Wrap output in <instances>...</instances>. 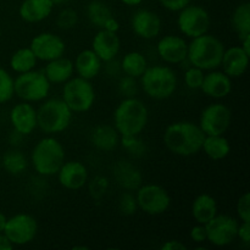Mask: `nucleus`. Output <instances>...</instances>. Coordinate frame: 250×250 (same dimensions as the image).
Listing matches in <instances>:
<instances>
[{"instance_id":"obj_1","label":"nucleus","mask_w":250,"mask_h":250,"mask_svg":"<svg viewBox=\"0 0 250 250\" xmlns=\"http://www.w3.org/2000/svg\"><path fill=\"white\" fill-rule=\"evenodd\" d=\"M205 134L199 125L190 121H176L168 125L163 134L166 149L173 155L189 158L202 151Z\"/></svg>"},{"instance_id":"obj_2","label":"nucleus","mask_w":250,"mask_h":250,"mask_svg":"<svg viewBox=\"0 0 250 250\" xmlns=\"http://www.w3.org/2000/svg\"><path fill=\"white\" fill-rule=\"evenodd\" d=\"M149 121L146 105L137 97L124 98L114 111L112 126L122 136H141Z\"/></svg>"},{"instance_id":"obj_3","label":"nucleus","mask_w":250,"mask_h":250,"mask_svg":"<svg viewBox=\"0 0 250 250\" xmlns=\"http://www.w3.org/2000/svg\"><path fill=\"white\" fill-rule=\"evenodd\" d=\"M225 49L224 42L208 32L188 43L187 60L203 71L216 70L221 65Z\"/></svg>"},{"instance_id":"obj_4","label":"nucleus","mask_w":250,"mask_h":250,"mask_svg":"<svg viewBox=\"0 0 250 250\" xmlns=\"http://www.w3.org/2000/svg\"><path fill=\"white\" fill-rule=\"evenodd\" d=\"M65 160V148L62 143L53 136L39 139L32 149L31 164L41 177L55 176Z\"/></svg>"},{"instance_id":"obj_5","label":"nucleus","mask_w":250,"mask_h":250,"mask_svg":"<svg viewBox=\"0 0 250 250\" xmlns=\"http://www.w3.org/2000/svg\"><path fill=\"white\" fill-rule=\"evenodd\" d=\"M139 80L143 92L154 100L171 98L175 94L178 84L176 72L166 65L148 66Z\"/></svg>"},{"instance_id":"obj_6","label":"nucleus","mask_w":250,"mask_h":250,"mask_svg":"<svg viewBox=\"0 0 250 250\" xmlns=\"http://www.w3.org/2000/svg\"><path fill=\"white\" fill-rule=\"evenodd\" d=\"M73 112L66 105L62 98H51L43 100L37 109L38 128L48 136L61 133L70 127Z\"/></svg>"},{"instance_id":"obj_7","label":"nucleus","mask_w":250,"mask_h":250,"mask_svg":"<svg viewBox=\"0 0 250 250\" xmlns=\"http://www.w3.org/2000/svg\"><path fill=\"white\" fill-rule=\"evenodd\" d=\"M61 98L73 114H82L92 109L97 94L89 80L75 76L63 83Z\"/></svg>"},{"instance_id":"obj_8","label":"nucleus","mask_w":250,"mask_h":250,"mask_svg":"<svg viewBox=\"0 0 250 250\" xmlns=\"http://www.w3.org/2000/svg\"><path fill=\"white\" fill-rule=\"evenodd\" d=\"M51 83L43 71L31 70L19 73L15 78V95L27 103H39L45 100L50 93Z\"/></svg>"},{"instance_id":"obj_9","label":"nucleus","mask_w":250,"mask_h":250,"mask_svg":"<svg viewBox=\"0 0 250 250\" xmlns=\"http://www.w3.org/2000/svg\"><path fill=\"white\" fill-rule=\"evenodd\" d=\"M136 199L138 210L150 216H158L167 211L171 207V195L160 185L142 183L136 190Z\"/></svg>"},{"instance_id":"obj_10","label":"nucleus","mask_w":250,"mask_h":250,"mask_svg":"<svg viewBox=\"0 0 250 250\" xmlns=\"http://www.w3.org/2000/svg\"><path fill=\"white\" fill-rule=\"evenodd\" d=\"M211 26V17L200 5H187L178 11L177 27L181 33L187 38H197L209 32Z\"/></svg>"},{"instance_id":"obj_11","label":"nucleus","mask_w":250,"mask_h":250,"mask_svg":"<svg viewBox=\"0 0 250 250\" xmlns=\"http://www.w3.org/2000/svg\"><path fill=\"white\" fill-rule=\"evenodd\" d=\"M38 221L32 215L20 212L7 217L4 234L14 247H22L32 243L38 234Z\"/></svg>"},{"instance_id":"obj_12","label":"nucleus","mask_w":250,"mask_h":250,"mask_svg":"<svg viewBox=\"0 0 250 250\" xmlns=\"http://www.w3.org/2000/svg\"><path fill=\"white\" fill-rule=\"evenodd\" d=\"M207 229L208 242L217 248L231 246L237 241L239 220L229 215H215L210 221L204 225Z\"/></svg>"},{"instance_id":"obj_13","label":"nucleus","mask_w":250,"mask_h":250,"mask_svg":"<svg viewBox=\"0 0 250 250\" xmlns=\"http://www.w3.org/2000/svg\"><path fill=\"white\" fill-rule=\"evenodd\" d=\"M231 109L221 103H212L202 110L198 125L205 136H217L226 133L231 127Z\"/></svg>"},{"instance_id":"obj_14","label":"nucleus","mask_w":250,"mask_h":250,"mask_svg":"<svg viewBox=\"0 0 250 250\" xmlns=\"http://www.w3.org/2000/svg\"><path fill=\"white\" fill-rule=\"evenodd\" d=\"M29 48L38 61H48L65 55L66 43L60 36L53 32H42L32 38Z\"/></svg>"},{"instance_id":"obj_15","label":"nucleus","mask_w":250,"mask_h":250,"mask_svg":"<svg viewBox=\"0 0 250 250\" xmlns=\"http://www.w3.org/2000/svg\"><path fill=\"white\" fill-rule=\"evenodd\" d=\"M131 28L137 37L150 41L160 34L163 21L156 12L148 9H139L132 15Z\"/></svg>"},{"instance_id":"obj_16","label":"nucleus","mask_w":250,"mask_h":250,"mask_svg":"<svg viewBox=\"0 0 250 250\" xmlns=\"http://www.w3.org/2000/svg\"><path fill=\"white\" fill-rule=\"evenodd\" d=\"M156 53L164 62L178 65L187 60L188 43L182 37L167 34L158 42Z\"/></svg>"},{"instance_id":"obj_17","label":"nucleus","mask_w":250,"mask_h":250,"mask_svg":"<svg viewBox=\"0 0 250 250\" xmlns=\"http://www.w3.org/2000/svg\"><path fill=\"white\" fill-rule=\"evenodd\" d=\"M56 176L61 187L68 190H78L87 185L89 172L87 166L81 161L65 160V163L59 168Z\"/></svg>"},{"instance_id":"obj_18","label":"nucleus","mask_w":250,"mask_h":250,"mask_svg":"<svg viewBox=\"0 0 250 250\" xmlns=\"http://www.w3.org/2000/svg\"><path fill=\"white\" fill-rule=\"evenodd\" d=\"M10 122L12 129L23 134L24 137L29 136L38 128L37 109L32 105V103H19L10 111Z\"/></svg>"},{"instance_id":"obj_19","label":"nucleus","mask_w":250,"mask_h":250,"mask_svg":"<svg viewBox=\"0 0 250 250\" xmlns=\"http://www.w3.org/2000/svg\"><path fill=\"white\" fill-rule=\"evenodd\" d=\"M112 176L120 188L128 192H136L143 183V173L128 160H117L112 166Z\"/></svg>"},{"instance_id":"obj_20","label":"nucleus","mask_w":250,"mask_h":250,"mask_svg":"<svg viewBox=\"0 0 250 250\" xmlns=\"http://www.w3.org/2000/svg\"><path fill=\"white\" fill-rule=\"evenodd\" d=\"M232 88V78L229 77L224 71H217L216 68L205 73L200 90L203 94L212 99H224L231 94Z\"/></svg>"},{"instance_id":"obj_21","label":"nucleus","mask_w":250,"mask_h":250,"mask_svg":"<svg viewBox=\"0 0 250 250\" xmlns=\"http://www.w3.org/2000/svg\"><path fill=\"white\" fill-rule=\"evenodd\" d=\"M92 49L103 62H111L121 49L119 34L106 29H99L92 41Z\"/></svg>"},{"instance_id":"obj_22","label":"nucleus","mask_w":250,"mask_h":250,"mask_svg":"<svg viewBox=\"0 0 250 250\" xmlns=\"http://www.w3.org/2000/svg\"><path fill=\"white\" fill-rule=\"evenodd\" d=\"M249 60L250 55L241 48V45H234L225 49L220 67L222 68L221 71H224L229 77L233 80V78L242 77L247 72Z\"/></svg>"},{"instance_id":"obj_23","label":"nucleus","mask_w":250,"mask_h":250,"mask_svg":"<svg viewBox=\"0 0 250 250\" xmlns=\"http://www.w3.org/2000/svg\"><path fill=\"white\" fill-rule=\"evenodd\" d=\"M54 6L51 0H23L19 7V15L27 23H39L50 16Z\"/></svg>"},{"instance_id":"obj_24","label":"nucleus","mask_w":250,"mask_h":250,"mask_svg":"<svg viewBox=\"0 0 250 250\" xmlns=\"http://www.w3.org/2000/svg\"><path fill=\"white\" fill-rule=\"evenodd\" d=\"M90 143L97 150L110 153L120 146V134L111 125H98L90 132Z\"/></svg>"},{"instance_id":"obj_25","label":"nucleus","mask_w":250,"mask_h":250,"mask_svg":"<svg viewBox=\"0 0 250 250\" xmlns=\"http://www.w3.org/2000/svg\"><path fill=\"white\" fill-rule=\"evenodd\" d=\"M73 66L77 76L92 81L102 71L103 61L92 49H84L77 54L73 61Z\"/></svg>"},{"instance_id":"obj_26","label":"nucleus","mask_w":250,"mask_h":250,"mask_svg":"<svg viewBox=\"0 0 250 250\" xmlns=\"http://www.w3.org/2000/svg\"><path fill=\"white\" fill-rule=\"evenodd\" d=\"M43 72L51 84H63L66 81L73 77L75 66H73L72 60L65 58V55H63L51 61H48Z\"/></svg>"},{"instance_id":"obj_27","label":"nucleus","mask_w":250,"mask_h":250,"mask_svg":"<svg viewBox=\"0 0 250 250\" xmlns=\"http://www.w3.org/2000/svg\"><path fill=\"white\" fill-rule=\"evenodd\" d=\"M217 202L212 195L208 193H203L195 197L192 202L190 212H192L193 219L197 224L205 225L208 221L212 219L215 215H217Z\"/></svg>"},{"instance_id":"obj_28","label":"nucleus","mask_w":250,"mask_h":250,"mask_svg":"<svg viewBox=\"0 0 250 250\" xmlns=\"http://www.w3.org/2000/svg\"><path fill=\"white\" fill-rule=\"evenodd\" d=\"M202 151L211 160H224L231 153V144H229V139L224 134L205 136Z\"/></svg>"},{"instance_id":"obj_29","label":"nucleus","mask_w":250,"mask_h":250,"mask_svg":"<svg viewBox=\"0 0 250 250\" xmlns=\"http://www.w3.org/2000/svg\"><path fill=\"white\" fill-rule=\"evenodd\" d=\"M148 60L141 51H128L121 60V70L126 76L139 78L148 67Z\"/></svg>"},{"instance_id":"obj_30","label":"nucleus","mask_w":250,"mask_h":250,"mask_svg":"<svg viewBox=\"0 0 250 250\" xmlns=\"http://www.w3.org/2000/svg\"><path fill=\"white\" fill-rule=\"evenodd\" d=\"M37 63H38V59L36 58L29 46L17 49L10 58V67L17 75L34 70Z\"/></svg>"},{"instance_id":"obj_31","label":"nucleus","mask_w":250,"mask_h":250,"mask_svg":"<svg viewBox=\"0 0 250 250\" xmlns=\"http://www.w3.org/2000/svg\"><path fill=\"white\" fill-rule=\"evenodd\" d=\"M1 166L9 175L21 176L28 167V159L22 151L11 149L2 155Z\"/></svg>"},{"instance_id":"obj_32","label":"nucleus","mask_w":250,"mask_h":250,"mask_svg":"<svg viewBox=\"0 0 250 250\" xmlns=\"http://www.w3.org/2000/svg\"><path fill=\"white\" fill-rule=\"evenodd\" d=\"M85 15H87V19L88 21H89V23L92 24L93 27L99 29H102L103 27H104L105 22H106L110 17L114 16L109 5L100 1V0H92V1L87 5Z\"/></svg>"},{"instance_id":"obj_33","label":"nucleus","mask_w":250,"mask_h":250,"mask_svg":"<svg viewBox=\"0 0 250 250\" xmlns=\"http://www.w3.org/2000/svg\"><path fill=\"white\" fill-rule=\"evenodd\" d=\"M231 21L239 39L250 34V2L244 1L239 4L232 14Z\"/></svg>"},{"instance_id":"obj_34","label":"nucleus","mask_w":250,"mask_h":250,"mask_svg":"<svg viewBox=\"0 0 250 250\" xmlns=\"http://www.w3.org/2000/svg\"><path fill=\"white\" fill-rule=\"evenodd\" d=\"M120 144L122 148L134 158H143L146 154V146L139 136H122L120 137Z\"/></svg>"},{"instance_id":"obj_35","label":"nucleus","mask_w":250,"mask_h":250,"mask_svg":"<svg viewBox=\"0 0 250 250\" xmlns=\"http://www.w3.org/2000/svg\"><path fill=\"white\" fill-rule=\"evenodd\" d=\"M15 97V78L5 68L0 67V104L10 102Z\"/></svg>"},{"instance_id":"obj_36","label":"nucleus","mask_w":250,"mask_h":250,"mask_svg":"<svg viewBox=\"0 0 250 250\" xmlns=\"http://www.w3.org/2000/svg\"><path fill=\"white\" fill-rule=\"evenodd\" d=\"M88 190H89V195L92 197L93 200H102L103 198L106 195L107 190H109L110 182L105 176L97 175L88 181Z\"/></svg>"},{"instance_id":"obj_37","label":"nucleus","mask_w":250,"mask_h":250,"mask_svg":"<svg viewBox=\"0 0 250 250\" xmlns=\"http://www.w3.org/2000/svg\"><path fill=\"white\" fill-rule=\"evenodd\" d=\"M55 23L58 26V28L62 29V31H70V29L75 28L78 23L77 11L71 9V7L62 9L56 15Z\"/></svg>"},{"instance_id":"obj_38","label":"nucleus","mask_w":250,"mask_h":250,"mask_svg":"<svg viewBox=\"0 0 250 250\" xmlns=\"http://www.w3.org/2000/svg\"><path fill=\"white\" fill-rule=\"evenodd\" d=\"M117 209L124 216H132V215L136 214L137 210H138L136 195L128 190L122 193L117 200Z\"/></svg>"},{"instance_id":"obj_39","label":"nucleus","mask_w":250,"mask_h":250,"mask_svg":"<svg viewBox=\"0 0 250 250\" xmlns=\"http://www.w3.org/2000/svg\"><path fill=\"white\" fill-rule=\"evenodd\" d=\"M205 71L190 65L189 68H187L183 75V81H185L186 87L192 90H198L202 87L203 80H204Z\"/></svg>"},{"instance_id":"obj_40","label":"nucleus","mask_w":250,"mask_h":250,"mask_svg":"<svg viewBox=\"0 0 250 250\" xmlns=\"http://www.w3.org/2000/svg\"><path fill=\"white\" fill-rule=\"evenodd\" d=\"M136 80L137 78L129 77V76L126 75L120 78L117 88H119L120 94L124 95V98L136 97L137 92H138V84H137Z\"/></svg>"},{"instance_id":"obj_41","label":"nucleus","mask_w":250,"mask_h":250,"mask_svg":"<svg viewBox=\"0 0 250 250\" xmlns=\"http://www.w3.org/2000/svg\"><path fill=\"white\" fill-rule=\"evenodd\" d=\"M237 219L242 222H250V194L246 192L239 197L236 204Z\"/></svg>"},{"instance_id":"obj_42","label":"nucleus","mask_w":250,"mask_h":250,"mask_svg":"<svg viewBox=\"0 0 250 250\" xmlns=\"http://www.w3.org/2000/svg\"><path fill=\"white\" fill-rule=\"evenodd\" d=\"M189 237L194 243L202 244L208 242L207 237V229H205V226L202 224H197L195 226H193L189 231Z\"/></svg>"},{"instance_id":"obj_43","label":"nucleus","mask_w":250,"mask_h":250,"mask_svg":"<svg viewBox=\"0 0 250 250\" xmlns=\"http://www.w3.org/2000/svg\"><path fill=\"white\" fill-rule=\"evenodd\" d=\"M190 1H192V0H159L161 6L171 12L181 11L183 7L189 5Z\"/></svg>"},{"instance_id":"obj_44","label":"nucleus","mask_w":250,"mask_h":250,"mask_svg":"<svg viewBox=\"0 0 250 250\" xmlns=\"http://www.w3.org/2000/svg\"><path fill=\"white\" fill-rule=\"evenodd\" d=\"M237 239L242 243L249 246L250 244V222L239 221L238 231H237Z\"/></svg>"},{"instance_id":"obj_45","label":"nucleus","mask_w":250,"mask_h":250,"mask_svg":"<svg viewBox=\"0 0 250 250\" xmlns=\"http://www.w3.org/2000/svg\"><path fill=\"white\" fill-rule=\"evenodd\" d=\"M161 250H187L188 247L185 243L177 239H171V241H166L165 243L161 244Z\"/></svg>"},{"instance_id":"obj_46","label":"nucleus","mask_w":250,"mask_h":250,"mask_svg":"<svg viewBox=\"0 0 250 250\" xmlns=\"http://www.w3.org/2000/svg\"><path fill=\"white\" fill-rule=\"evenodd\" d=\"M102 29H106V31L109 32H115V33H117L120 29V22L115 19V16L110 17V19L105 22L104 27H103Z\"/></svg>"},{"instance_id":"obj_47","label":"nucleus","mask_w":250,"mask_h":250,"mask_svg":"<svg viewBox=\"0 0 250 250\" xmlns=\"http://www.w3.org/2000/svg\"><path fill=\"white\" fill-rule=\"evenodd\" d=\"M14 249V244L9 241L4 233H0V250H11Z\"/></svg>"},{"instance_id":"obj_48","label":"nucleus","mask_w":250,"mask_h":250,"mask_svg":"<svg viewBox=\"0 0 250 250\" xmlns=\"http://www.w3.org/2000/svg\"><path fill=\"white\" fill-rule=\"evenodd\" d=\"M23 134L19 133L17 131H15V129H12V133L10 134V143L12 144L14 146H17L21 144L22 139H23Z\"/></svg>"},{"instance_id":"obj_49","label":"nucleus","mask_w":250,"mask_h":250,"mask_svg":"<svg viewBox=\"0 0 250 250\" xmlns=\"http://www.w3.org/2000/svg\"><path fill=\"white\" fill-rule=\"evenodd\" d=\"M239 41H241V48L243 49L248 55H250V34L246 36L244 38L239 39Z\"/></svg>"},{"instance_id":"obj_50","label":"nucleus","mask_w":250,"mask_h":250,"mask_svg":"<svg viewBox=\"0 0 250 250\" xmlns=\"http://www.w3.org/2000/svg\"><path fill=\"white\" fill-rule=\"evenodd\" d=\"M6 215L4 212L0 211V233H4V229H5V225H6Z\"/></svg>"},{"instance_id":"obj_51","label":"nucleus","mask_w":250,"mask_h":250,"mask_svg":"<svg viewBox=\"0 0 250 250\" xmlns=\"http://www.w3.org/2000/svg\"><path fill=\"white\" fill-rule=\"evenodd\" d=\"M121 2L127 6H138L143 2V0H121Z\"/></svg>"},{"instance_id":"obj_52","label":"nucleus","mask_w":250,"mask_h":250,"mask_svg":"<svg viewBox=\"0 0 250 250\" xmlns=\"http://www.w3.org/2000/svg\"><path fill=\"white\" fill-rule=\"evenodd\" d=\"M51 1H53L54 5H63L66 2L71 1V0H51Z\"/></svg>"},{"instance_id":"obj_53","label":"nucleus","mask_w":250,"mask_h":250,"mask_svg":"<svg viewBox=\"0 0 250 250\" xmlns=\"http://www.w3.org/2000/svg\"><path fill=\"white\" fill-rule=\"evenodd\" d=\"M0 38H1V28H0Z\"/></svg>"},{"instance_id":"obj_54","label":"nucleus","mask_w":250,"mask_h":250,"mask_svg":"<svg viewBox=\"0 0 250 250\" xmlns=\"http://www.w3.org/2000/svg\"><path fill=\"white\" fill-rule=\"evenodd\" d=\"M0 67H1V63H0Z\"/></svg>"}]
</instances>
